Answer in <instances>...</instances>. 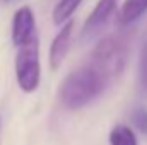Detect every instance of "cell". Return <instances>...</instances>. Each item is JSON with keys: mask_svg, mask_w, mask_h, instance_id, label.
<instances>
[{"mask_svg": "<svg viewBox=\"0 0 147 145\" xmlns=\"http://www.w3.org/2000/svg\"><path fill=\"white\" fill-rule=\"evenodd\" d=\"M108 85L110 84L105 77H101L89 63H86L63 77L58 87V99L63 108L77 111L98 99Z\"/></svg>", "mask_w": 147, "mask_h": 145, "instance_id": "1", "label": "cell"}, {"mask_svg": "<svg viewBox=\"0 0 147 145\" xmlns=\"http://www.w3.org/2000/svg\"><path fill=\"white\" fill-rule=\"evenodd\" d=\"M128 53L130 43L127 34H108L98 39L87 63L110 84L123 73L128 62Z\"/></svg>", "mask_w": 147, "mask_h": 145, "instance_id": "2", "label": "cell"}, {"mask_svg": "<svg viewBox=\"0 0 147 145\" xmlns=\"http://www.w3.org/2000/svg\"><path fill=\"white\" fill-rule=\"evenodd\" d=\"M16 80L22 92L31 94L41 82V63H39V36L17 48L16 53Z\"/></svg>", "mask_w": 147, "mask_h": 145, "instance_id": "3", "label": "cell"}, {"mask_svg": "<svg viewBox=\"0 0 147 145\" xmlns=\"http://www.w3.org/2000/svg\"><path fill=\"white\" fill-rule=\"evenodd\" d=\"M118 9V0H98L91 14L87 15L82 29H80V39L82 41H91L98 38L105 28L108 26L110 19Z\"/></svg>", "mask_w": 147, "mask_h": 145, "instance_id": "4", "label": "cell"}, {"mask_svg": "<svg viewBox=\"0 0 147 145\" xmlns=\"http://www.w3.org/2000/svg\"><path fill=\"white\" fill-rule=\"evenodd\" d=\"M38 36L36 19L31 7H21L14 12L12 26H10V39L16 48H21L22 44L29 43L33 38Z\"/></svg>", "mask_w": 147, "mask_h": 145, "instance_id": "5", "label": "cell"}, {"mask_svg": "<svg viewBox=\"0 0 147 145\" xmlns=\"http://www.w3.org/2000/svg\"><path fill=\"white\" fill-rule=\"evenodd\" d=\"M74 21L70 19L69 22H65L63 26H60L57 36L53 38L51 44H50V51H48V63L51 70H58L62 67V63L65 62L69 51H70V44H72V34H74Z\"/></svg>", "mask_w": 147, "mask_h": 145, "instance_id": "6", "label": "cell"}, {"mask_svg": "<svg viewBox=\"0 0 147 145\" xmlns=\"http://www.w3.org/2000/svg\"><path fill=\"white\" fill-rule=\"evenodd\" d=\"M147 12V0H125L118 9L116 21L120 26H130L137 22Z\"/></svg>", "mask_w": 147, "mask_h": 145, "instance_id": "7", "label": "cell"}, {"mask_svg": "<svg viewBox=\"0 0 147 145\" xmlns=\"http://www.w3.org/2000/svg\"><path fill=\"white\" fill-rule=\"evenodd\" d=\"M80 3H82V0H58L53 9V14H51L53 22L57 26H63L65 22H69Z\"/></svg>", "mask_w": 147, "mask_h": 145, "instance_id": "8", "label": "cell"}, {"mask_svg": "<svg viewBox=\"0 0 147 145\" xmlns=\"http://www.w3.org/2000/svg\"><path fill=\"white\" fill-rule=\"evenodd\" d=\"M110 145H139L134 130L127 125H116L110 132Z\"/></svg>", "mask_w": 147, "mask_h": 145, "instance_id": "9", "label": "cell"}, {"mask_svg": "<svg viewBox=\"0 0 147 145\" xmlns=\"http://www.w3.org/2000/svg\"><path fill=\"white\" fill-rule=\"evenodd\" d=\"M139 82L142 91L147 94V34L142 41L140 53H139Z\"/></svg>", "mask_w": 147, "mask_h": 145, "instance_id": "10", "label": "cell"}, {"mask_svg": "<svg viewBox=\"0 0 147 145\" xmlns=\"http://www.w3.org/2000/svg\"><path fill=\"white\" fill-rule=\"evenodd\" d=\"M132 123L134 126L140 132V133H147V109L144 108H137L132 113Z\"/></svg>", "mask_w": 147, "mask_h": 145, "instance_id": "11", "label": "cell"}, {"mask_svg": "<svg viewBox=\"0 0 147 145\" xmlns=\"http://www.w3.org/2000/svg\"><path fill=\"white\" fill-rule=\"evenodd\" d=\"M3 2H7V3H12V2H16V0H3Z\"/></svg>", "mask_w": 147, "mask_h": 145, "instance_id": "12", "label": "cell"}]
</instances>
